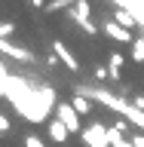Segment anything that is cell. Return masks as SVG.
<instances>
[{
    "mask_svg": "<svg viewBox=\"0 0 144 147\" xmlns=\"http://www.w3.org/2000/svg\"><path fill=\"white\" fill-rule=\"evenodd\" d=\"M104 34L110 37V40H120V43H132V31H129V28H123L120 25V22H114V18H107V22H104Z\"/></svg>",
    "mask_w": 144,
    "mask_h": 147,
    "instance_id": "cell-7",
    "label": "cell"
},
{
    "mask_svg": "<svg viewBox=\"0 0 144 147\" xmlns=\"http://www.w3.org/2000/svg\"><path fill=\"white\" fill-rule=\"evenodd\" d=\"M74 3H80V0H49L46 9H49V12H58V9H64V6H74Z\"/></svg>",
    "mask_w": 144,
    "mask_h": 147,
    "instance_id": "cell-13",
    "label": "cell"
},
{
    "mask_svg": "<svg viewBox=\"0 0 144 147\" xmlns=\"http://www.w3.org/2000/svg\"><path fill=\"white\" fill-rule=\"evenodd\" d=\"M132 58H135V61H144V37H138L135 43H132Z\"/></svg>",
    "mask_w": 144,
    "mask_h": 147,
    "instance_id": "cell-14",
    "label": "cell"
},
{
    "mask_svg": "<svg viewBox=\"0 0 144 147\" xmlns=\"http://www.w3.org/2000/svg\"><path fill=\"white\" fill-rule=\"evenodd\" d=\"M77 95H86V98L98 101V104H104V107H110L114 113H123V117H126V110L132 107V104H129L126 98H120V95H110V92L98 89V86H80V89H77Z\"/></svg>",
    "mask_w": 144,
    "mask_h": 147,
    "instance_id": "cell-2",
    "label": "cell"
},
{
    "mask_svg": "<svg viewBox=\"0 0 144 147\" xmlns=\"http://www.w3.org/2000/svg\"><path fill=\"white\" fill-rule=\"evenodd\" d=\"M123 61H126V58H123L120 52H114V55H110V71H120V67H123Z\"/></svg>",
    "mask_w": 144,
    "mask_h": 147,
    "instance_id": "cell-15",
    "label": "cell"
},
{
    "mask_svg": "<svg viewBox=\"0 0 144 147\" xmlns=\"http://www.w3.org/2000/svg\"><path fill=\"white\" fill-rule=\"evenodd\" d=\"M9 129H12V123H9V117H6V113H0V135H6Z\"/></svg>",
    "mask_w": 144,
    "mask_h": 147,
    "instance_id": "cell-17",
    "label": "cell"
},
{
    "mask_svg": "<svg viewBox=\"0 0 144 147\" xmlns=\"http://www.w3.org/2000/svg\"><path fill=\"white\" fill-rule=\"evenodd\" d=\"M71 16H74V22H77V25L83 28V31H86V34H98V28L92 25V9H89V3H86V0H80V3H74L71 6Z\"/></svg>",
    "mask_w": 144,
    "mask_h": 147,
    "instance_id": "cell-5",
    "label": "cell"
},
{
    "mask_svg": "<svg viewBox=\"0 0 144 147\" xmlns=\"http://www.w3.org/2000/svg\"><path fill=\"white\" fill-rule=\"evenodd\" d=\"M68 135H71V132H68V126H64L62 119H52V123H49V138H52V141L64 144V141H68Z\"/></svg>",
    "mask_w": 144,
    "mask_h": 147,
    "instance_id": "cell-9",
    "label": "cell"
},
{
    "mask_svg": "<svg viewBox=\"0 0 144 147\" xmlns=\"http://www.w3.org/2000/svg\"><path fill=\"white\" fill-rule=\"evenodd\" d=\"M25 147H46V141H40L37 135H28L25 138Z\"/></svg>",
    "mask_w": 144,
    "mask_h": 147,
    "instance_id": "cell-16",
    "label": "cell"
},
{
    "mask_svg": "<svg viewBox=\"0 0 144 147\" xmlns=\"http://www.w3.org/2000/svg\"><path fill=\"white\" fill-rule=\"evenodd\" d=\"M55 117L62 119L64 126H68V132H80L83 135V126H80V113L74 110L71 101H58V107H55Z\"/></svg>",
    "mask_w": 144,
    "mask_h": 147,
    "instance_id": "cell-4",
    "label": "cell"
},
{
    "mask_svg": "<svg viewBox=\"0 0 144 147\" xmlns=\"http://www.w3.org/2000/svg\"><path fill=\"white\" fill-rule=\"evenodd\" d=\"M132 144H135V147H144V132H138V135H132Z\"/></svg>",
    "mask_w": 144,
    "mask_h": 147,
    "instance_id": "cell-19",
    "label": "cell"
},
{
    "mask_svg": "<svg viewBox=\"0 0 144 147\" xmlns=\"http://www.w3.org/2000/svg\"><path fill=\"white\" fill-rule=\"evenodd\" d=\"M71 104H74V110H77L80 117L92 110V98H86V95H74V101H71Z\"/></svg>",
    "mask_w": 144,
    "mask_h": 147,
    "instance_id": "cell-12",
    "label": "cell"
},
{
    "mask_svg": "<svg viewBox=\"0 0 144 147\" xmlns=\"http://www.w3.org/2000/svg\"><path fill=\"white\" fill-rule=\"evenodd\" d=\"M31 3H34V6H43V3H46V0H31Z\"/></svg>",
    "mask_w": 144,
    "mask_h": 147,
    "instance_id": "cell-21",
    "label": "cell"
},
{
    "mask_svg": "<svg viewBox=\"0 0 144 147\" xmlns=\"http://www.w3.org/2000/svg\"><path fill=\"white\" fill-rule=\"evenodd\" d=\"M0 52L9 55V58H16V61H34V55L28 52V49H22V46L9 43V40H0Z\"/></svg>",
    "mask_w": 144,
    "mask_h": 147,
    "instance_id": "cell-8",
    "label": "cell"
},
{
    "mask_svg": "<svg viewBox=\"0 0 144 147\" xmlns=\"http://www.w3.org/2000/svg\"><path fill=\"white\" fill-rule=\"evenodd\" d=\"M6 98L25 113L28 123H43L49 117V110L58 107L55 104V92L49 86H34V83H25L22 77H9Z\"/></svg>",
    "mask_w": 144,
    "mask_h": 147,
    "instance_id": "cell-1",
    "label": "cell"
},
{
    "mask_svg": "<svg viewBox=\"0 0 144 147\" xmlns=\"http://www.w3.org/2000/svg\"><path fill=\"white\" fill-rule=\"evenodd\" d=\"M126 119H129V123H132V126L138 129V132H144V110H138L135 104H132V107L126 110Z\"/></svg>",
    "mask_w": 144,
    "mask_h": 147,
    "instance_id": "cell-11",
    "label": "cell"
},
{
    "mask_svg": "<svg viewBox=\"0 0 144 147\" xmlns=\"http://www.w3.org/2000/svg\"><path fill=\"white\" fill-rule=\"evenodd\" d=\"M129 126H132V123H129V119H117V123H114V129H120V132H123V135H126V132H129Z\"/></svg>",
    "mask_w": 144,
    "mask_h": 147,
    "instance_id": "cell-18",
    "label": "cell"
},
{
    "mask_svg": "<svg viewBox=\"0 0 144 147\" xmlns=\"http://www.w3.org/2000/svg\"><path fill=\"white\" fill-rule=\"evenodd\" d=\"M114 22H120V25L129 28V31H132V25H138V18L132 16L129 9H120V6H117V12H114Z\"/></svg>",
    "mask_w": 144,
    "mask_h": 147,
    "instance_id": "cell-10",
    "label": "cell"
},
{
    "mask_svg": "<svg viewBox=\"0 0 144 147\" xmlns=\"http://www.w3.org/2000/svg\"><path fill=\"white\" fill-rule=\"evenodd\" d=\"M132 104H135L138 110H144V95H135V98H132Z\"/></svg>",
    "mask_w": 144,
    "mask_h": 147,
    "instance_id": "cell-20",
    "label": "cell"
},
{
    "mask_svg": "<svg viewBox=\"0 0 144 147\" xmlns=\"http://www.w3.org/2000/svg\"><path fill=\"white\" fill-rule=\"evenodd\" d=\"M52 52L58 55V61H62L68 71H80V61H77V55H74L71 49L62 43V40H55V43H52Z\"/></svg>",
    "mask_w": 144,
    "mask_h": 147,
    "instance_id": "cell-6",
    "label": "cell"
},
{
    "mask_svg": "<svg viewBox=\"0 0 144 147\" xmlns=\"http://www.w3.org/2000/svg\"><path fill=\"white\" fill-rule=\"evenodd\" d=\"M83 144L86 147H110L107 141V126L104 123H92L83 129Z\"/></svg>",
    "mask_w": 144,
    "mask_h": 147,
    "instance_id": "cell-3",
    "label": "cell"
}]
</instances>
